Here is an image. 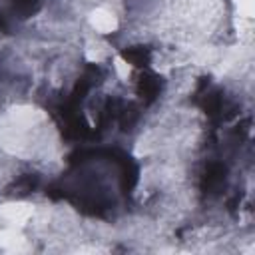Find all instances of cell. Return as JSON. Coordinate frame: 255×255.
<instances>
[{
	"label": "cell",
	"mask_w": 255,
	"mask_h": 255,
	"mask_svg": "<svg viewBox=\"0 0 255 255\" xmlns=\"http://www.w3.org/2000/svg\"><path fill=\"white\" fill-rule=\"evenodd\" d=\"M0 215L12 223H18L22 225L30 215H32V207L26 205V203H8V205H2L0 207Z\"/></svg>",
	"instance_id": "6da1fadb"
},
{
	"label": "cell",
	"mask_w": 255,
	"mask_h": 255,
	"mask_svg": "<svg viewBox=\"0 0 255 255\" xmlns=\"http://www.w3.org/2000/svg\"><path fill=\"white\" fill-rule=\"evenodd\" d=\"M90 24H92L98 32H112V30H116V26H118L116 16H114L112 12H108V10H104V8H98V10H94V12L90 14Z\"/></svg>",
	"instance_id": "7a4b0ae2"
},
{
	"label": "cell",
	"mask_w": 255,
	"mask_h": 255,
	"mask_svg": "<svg viewBox=\"0 0 255 255\" xmlns=\"http://www.w3.org/2000/svg\"><path fill=\"white\" fill-rule=\"evenodd\" d=\"M0 247L10 249V251H22L26 249V241L16 229L6 227V229H0Z\"/></svg>",
	"instance_id": "3957f363"
},
{
	"label": "cell",
	"mask_w": 255,
	"mask_h": 255,
	"mask_svg": "<svg viewBox=\"0 0 255 255\" xmlns=\"http://www.w3.org/2000/svg\"><path fill=\"white\" fill-rule=\"evenodd\" d=\"M237 6H239L241 16H245V18L253 16V0H237Z\"/></svg>",
	"instance_id": "277c9868"
},
{
	"label": "cell",
	"mask_w": 255,
	"mask_h": 255,
	"mask_svg": "<svg viewBox=\"0 0 255 255\" xmlns=\"http://www.w3.org/2000/svg\"><path fill=\"white\" fill-rule=\"evenodd\" d=\"M116 68H118V72H120V76L122 78H128V74H129V66L124 62V60H116Z\"/></svg>",
	"instance_id": "5b68a950"
}]
</instances>
